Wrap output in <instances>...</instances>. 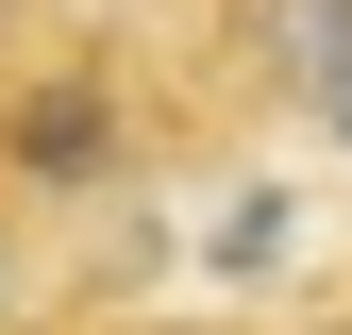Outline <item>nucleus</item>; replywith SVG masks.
<instances>
[{"instance_id":"39448f33","label":"nucleus","mask_w":352,"mask_h":335,"mask_svg":"<svg viewBox=\"0 0 352 335\" xmlns=\"http://www.w3.org/2000/svg\"><path fill=\"white\" fill-rule=\"evenodd\" d=\"M17 34H34V0H0V51H17Z\"/></svg>"},{"instance_id":"20e7f679","label":"nucleus","mask_w":352,"mask_h":335,"mask_svg":"<svg viewBox=\"0 0 352 335\" xmlns=\"http://www.w3.org/2000/svg\"><path fill=\"white\" fill-rule=\"evenodd\" d=\"M319 117H336V135H352V67H336V84H319Z\"/></svg>"},{"instance_id":"f03ea898","label":"nucleus","mask_w":352,"mask_h":335,"mask_svg":"<svg viewBox=\"0 0 352 335\" xmlns=\"http://www.w3.org/2000/svg\"><path fill=\"white\" fill-rule=\"evenodd\" d=\"M252 67H269L285 101H319L352 67V0H252Z\"/></svg>"},{"instance_id":"f257e3e1","label":"nucleus","mask_w":352,"mask_h":335,"mask_svg":"<svg viewBox=\"0 0 352 335\" xmlns=\"http://www.w3.org/2000/svg\"><path fill=\"white\" fill-rule=\"evenodd\" d=\"M118 168H135L118 67H17L0 84V201H101Z\"/></svg>"},{"instance_id":"7ed1b4c3","label":"nucleus","mask_w":352,"mask_h":335,"mask_svg":"<svg viewBox=\"0 0 352 335\" xmlns=\"http://www.w3.org/2000/svg\"><path fill=\"white\" fill-rule=\"evenodd\" d=\"M0 319H17V201H0Z\"/></svg>"}]
</instances>
